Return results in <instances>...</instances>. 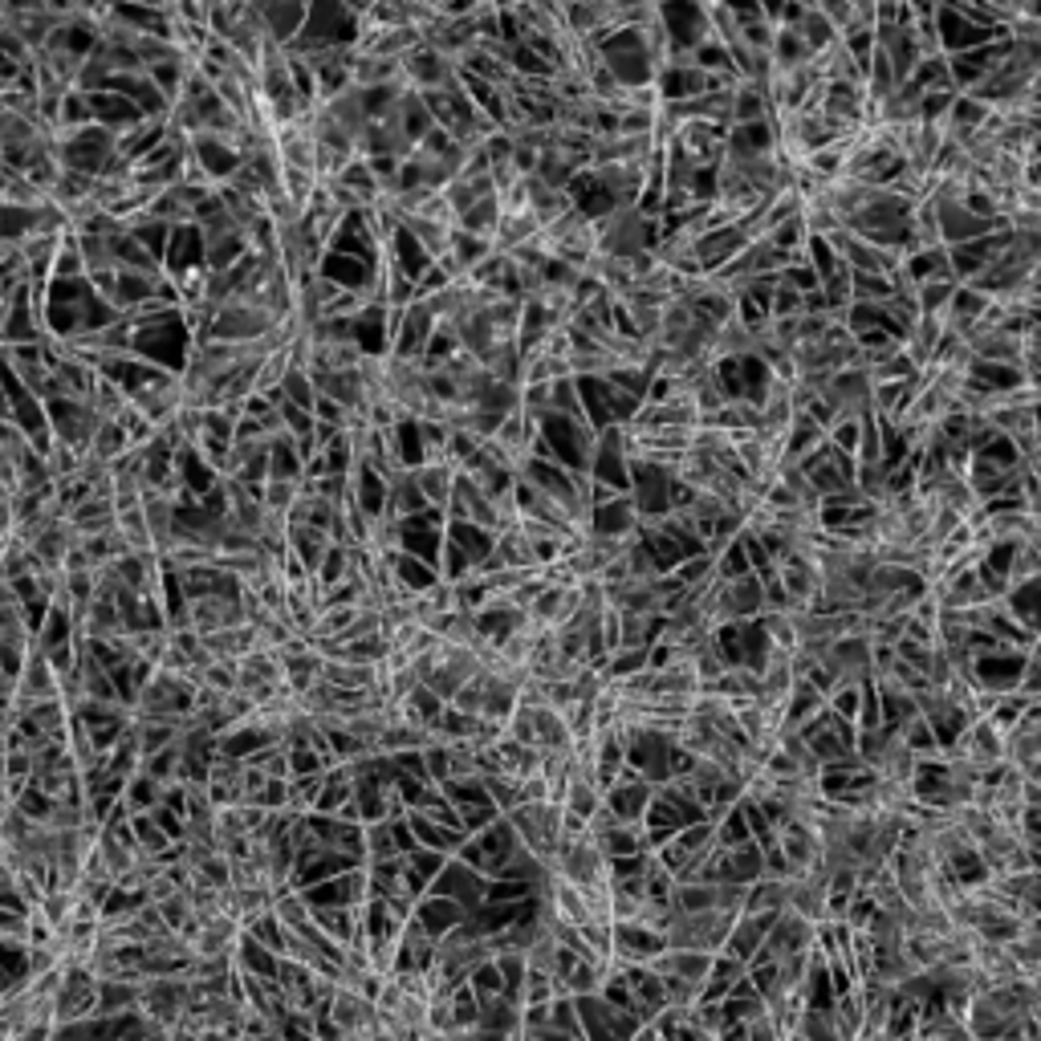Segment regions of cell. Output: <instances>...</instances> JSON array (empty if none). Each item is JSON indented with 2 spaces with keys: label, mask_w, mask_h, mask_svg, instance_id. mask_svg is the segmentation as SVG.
Segmentation results:
<instances>
[{
  "label": "cell",
  "mask_w": 1041,
  "mask_h": 1041,
  "mask_svg": "<svg viewBox=\"0 0 1041 1041\" xmlns=\"http://www.w3.org/2000/svg\"><path fill=\"white\" fill-rule=\"evenodd\" d=\"M805 952H818V924L793 916V912H781V916L769 924L766 944H761L757 960H785V956H805Z\"/></svg>",
  "instance_id": "cell-3"
},
{
  "label": "cell",
  "mask_w": 1041,
  "mask_h": 1041,
  "mask_svg": "<svg viewBox=\"0 0 1041 1041\" xmlns=\"http://www.w3.org/2000/svg\"><path fill=\"white\" fill-rule=\"evenodd\" d=\"M553 871L562 878H570V883H577V887H603V883H611V858H606L603 846L590 839L586 830L558 851Z\"/></svg>",
  "instance_id": "cell-2"
},
{
  "label": "cell",
  "mask_w": 1041,
  "mask_h": 1041,
  "mask_svg": "<svg viewBox=\"0 0 1041 1041\" xmlns=\"http://www.w3.org/2000/svg\"><path fill=\"white\" fill-rule=\"evenodd\" d=\"M948 749H952L977 778H992V773L1004 766V732L992 728L989 720H968L952 737Z\"/></svg>",
  "instance_id": "cell-1"
},
{
  "label": "cell",
  "mask_w": 1041,
  "mask_h": 1041,
  "mask_svg": "<svg viewBox=\"0 0 1041 1041\" xmlns=\"http://www.w3.org/2000/svg\"><path fill=\"white\" fill-rule=\"evenodd\" d=\"M798 1033H802L805 1041H839V1033H834V1021H830V1009L826 1004H810L802 1013V1021H798Z\"/></svg>",
  "instance_id": "cell-4"
}]
</instances>
